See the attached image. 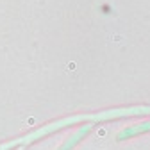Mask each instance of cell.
Returning a JSON list of instances; mask_svg holds the SVG:
<instances>
[{
  "label": "cell",
  "instance_id": "obj_1",
  "mask_svg": "<svg viewBox=\"0 0 150 150\" xmlns=\"http://www.w3.org/2000/svg\"><path fill=\"white\" fill-rule=\"evenodd\" d=\"M91 127H93V125H84V127H81L77 132L71 136V138H68V139L59 146V150H71V148H73V146L77 145V143H79V141L88 134V132H89V130H91Z\"/></svg>",
  "mask_w": 150,
  "mask_h": 150
},
{
  "label": "cell",
  "instance_id": "obj_2",
  "mask_svg": "<svg viewBox=\"0 0 150 150\" xmlns=\"http://www.w3.org/2000/svg\"><path fill=\"white\" fill-rule=\"evenodd\" d=\"M150 130V122L146 123H141V125H136V127H129V129H123L122 132L118 134V139H125V138H130V136H136V134H141V132H148Z\"/></svg>",
  "mask_w": 150,
  "mask_h": 150
}]
</instances>
